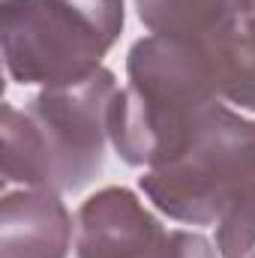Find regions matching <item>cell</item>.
Masks as SVG:
<instances>
[{
	"label": "cell",
	"mask_w": 255,
	"mask_h": 258,
	"mask_svg": "<svg viewBox=\"0 0 255 258\" xmlns=\"http://www.w3.org/2000/svg\"><path fill=\"white\" fill-rule=\"evenodd\" d=\"M126 78L111 105L108 135L117 156L135 168L171 162L222 99L216 57L171 36L138 39L126 54Z\"/></svg>",
	"instance_id": "cell-1"
},
{
	"label": "cell",
	"mask_w": 255,
	"mask_h": 258,
	"mask_svg": "<svg viewBox=\"0 0 255 258\" xmlns=\"http://www.w3.org/2000/svg\"><path fill=\"white\" fill-rule=\"evenodd\" d=\"M111 69L63 87H42L24 108L3 102V183L78 192L105 165L108 120L117 96Z\"/></svg>",
	"instance_id": "cell-2"
},
{
	"label": "cell",
	"mask_w": 255,
	"mask_h": 258,
	"mask_svg": "<svg viewBox=\"0 0 255 258\" xmlns=\"http://www.w3.org/2000/svg\"><path fill=\"white\" fill-rule=\"evenodd\" d=\"M123 0H3L0 42L12 81L63 87L102 69L123 33Z\"/></svg>",
	"instance_id": "cell-3"
},
{
	"label": "cell",
	"mask_w": 255,
	"mask_h": 258,
	"mask_svg": "<svg viewBox=\"0 0 255 258\" xmlns=\"http://www.w3.org/2000/svg\"><path fill=\"white\" fill-rule=\"evenodd\" d=\"M255 183V120L216 102L189 144L165 165L147 168L141 192L159 213L186 225H219Z\"/></svg>",
	"instance_id": "cell-4"
},
{
	"label": "cell",
	"mask_w": 255,
	"mask_h": 258,
	"mask_svg": "<svg viewBox=\"0 0 255 258\" xmlns=\"http://www.w3.org/2000/svg\"><path fill=\"white\" fill-rule=\"evenodd\" d=\"M168 231L126 186L93 192L75 213L78 258H165Z\"/></svg>",
	"instance_id": "cell-5"
},
{
	"label": "cell",
	"mask_w": 255,
	"mask_h": 258,
	"mask_svg": "<svg viewBox=\"0 0 255 258\" xmlns=\"http://www.w3.org/2000/svg\"><path fill=\"white\" fill-rule=\"evenodd\" d=\"M72 216L57 192L18 189L0 201V258H66Z\"/></svg>",
	"instance_id": "cell-6"
},
{
	"label": "cell",
	"mask_w": 255,
	"mask_h": 258,
	"mask_svg": "<svg viewBox=\"0 0 255 258\" xmlns=\"http://www.w3.org/2000/svg\"><path fill=\"white\" fill-rule=\"evenodd\" d=\"M141 24L156 36L192 42L216 51L246 24V0H135Z\"/></svg>",
	"instance_id": "cell-7"
},
{
	"label": "cell",
	"mask_w": 255,
	"mask_h": 258,
	"mask_svg": "<svg viewBox=\"0 0 255 258\" xmlns=\"http://www.w3.org/2000/svg\"><path fill=\"white\" fill-rule=\"evenodd\" d=\"M216 69L222 99L255 111V24H243L216 51Z\"/></svg>",
	"instance_id": "cell-8"
},
{
	"label": "cell",
	"mask_w": 255,
	"mask_h": 258,
	"mask_svg": "<svg viewBox=\"0 0 255 258\" xmlns=\"http://www.w3.org/2000/svg\"><path fill=\"white\" fill-rule=\"evenodd\" d=\"M216 249L222 258H243L255 249V183L216 225Z\"/></svg>",
	"instance_id": "cell-9"
},
{
	"label": "cell",
	"mask_w": 255,
	"mask_h": 258,
	"mask_svg": "<svg viewBox=\"0 0 255 258\" xmlns=\"http://www.w3.org/2000/svg\"><path fill=\"white\" fill-rule=\"evenodd\" d=\"M219 249L213 240H207L204 234L198 231H168V249H165V258H216Z\"/></svg>",
	"instance_id": "cell-10"
},
{
	"label": "cell",
	"mask_w": 255,
	"mask_h": 258,
	"mask_svg": "<svg viewBox=\"0 0 255 258\" xmlns=\"http://www.w3.org/2000/svg\"><path fill=\"white\" fill-rule=\"evenodd\" d=\"M246 6H249V18H246V24H255V0H246Z\"/></svg>",
	"instance_id": "cell-11"
},
{
	"label": "cell",
	"mask_w": 255,
	"mask_h": 258,
	"mask_svg": "<svg viewBox=\"0 0 255 258\" xmlns=\"http://www.w3.org/2000/svg\"><path fill=\"white\" fill-rule=\"evenodd\" d=\"M243 258H255V249H252V252H249V255H243Z\"/></svg>",
	"instance_id": "cell-12"
}]
</instances>
